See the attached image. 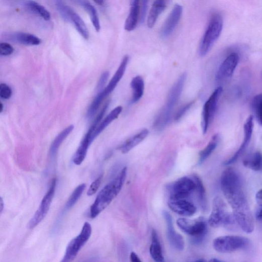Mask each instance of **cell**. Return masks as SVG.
Listing matches in <instances>:
<instances>
[{
  "label": "cell",
  "mask_w": 262,
  "mask_h": 262,
  "mask_svg": "<svg viewBox=\"0 0 262 262\" xmlns=\"http://www.w3.org/2000/svg\"><path fill=\"white\" fill-rule=\"evenodd\" d=\"M223 194L233 211L237 224L247 234L252 232L254 221L239 174L232 168L225 170L221 176Z\"/></svg>",
  "instance_id": "obj_1"
},
{
  "label": "cell",
  "mask_w": 262,
  "mask_h": 262,
  "mask_svg": "<svg viewBox=\"0 0 262 262\" xmlns=\"http://www.w3.org/2000/svg\"><path fill=\"white\" fill-rule=\"evenodd\" d=\"M127 168L125 167L119 176L106 186L99 193L91 208V217L94 219L109 206L118 196L125 182Z\"/></svg>",
  "instance_id": "obj_2"
},
{
  "label": "cell",
  "mask_w": 262,
  "mask_h": 262,
  "mask_svg": "<svg viewBox=\"0 0 262 262\" xmlns=\"http://www.w3.org/2000/svg\"><path fill=\"white\" fill-rule=\"evenodd\" d=\"M186 79L187 73H184L171 86L165 105L155 122V128L160 129L168 122L172 110L180 99Z\"/></svg>",
  "instance_id": "obj_3"
},
{
  "label": "cell",
  "mask_w": 262,
  "mask_h": 262,
  "mask_svg": "<svg viewBox=\"0 0 262 262\" xmlns=\"http://www.w3.org/2000/svg\"><path fill=\"white\" fill-rule=\"evenodd\" d=\"M223 27L222 16L219 14L213 15L200 41L198 50L200 56H205L211 50L222 33Z\"/></svg>",
  "instance_id": "obj_4"
},
{
  "label": "cell",
  "mask_w": 262,
  "mask_h": 262,
  "mask_svg": "<svg viewBox=\"0 0 262 262\" xmlns=\"http://www.w3.org/2000/svg\"><path fill=\"white\" fill-rule=\"evenodd\" d=\"M208 222L209 225L214 228L224 226L233 228L237 224L233 215L228 212L225 202L219 196L213 200V209Z\"/></svg>",
  "instance_id": "obj_5"
},
{
  "label": "cell",
  "mask_w": 262,
  "mask_h": 262,
  "mask_svg": "<svg viewBox=\"0 0 262 262\" xmlns=\"http://www.w3.org/2000/svg\"><path fill=\"white\" fill-rule=\"evenodd\" d=\"M178 226L186 234L193 238L196 243L201 242L208 231V224L205 219L199 218L195 220L180 218L177 221Z\"/></svg>",
  "instance_id": "obj_6"
},
{
  "label": "cell",
  "mask_w": 262,
  "mask_h": 262,
  "mask_svg": "<svg viewBox=\"0 0 262 262\" xmlns=\"http://www.w3.org/2000/svg\"><path fill=\"white\" fill-rule=\"evenodd\" d=\"M92 227L89 222H85L80 234L68 244L65 255L61 262H72L81 248L90 239Z\"/></svg>",
  "instance_id": "obj_7"
},
{
  "label": "cell",
  "mask_w": 262,
  "mask_h": 262,
  "mask_svg": "<svg viewBox=\"0 0 262 262\" xmlns=\"http://www.w3.org/2000/svg\"><path fill=\"white\" fill-rule=\"evenodd\" d=\"M249 240L239 236H226L214 240L213 245L217 252L227 253L245 248L248 246Z\"/></svg>",
  "instance_id": "obj_8"
},
{
  "label": "cell",
  "mask_w": 262,
  "mask_h": 262,
  "mask_svg": "<svg viewBox=\"0 0 262 262\" xmlns=\"http://www.w3.org/2000/svg\"><path fill=\"white\" fill-rule=\"evenodd\" d=\"M222 92V87H218L204 105L201 121V126L204 134L207 132L209 127L214 118Z\"/></svg>",
  "instance_id": "obj_9"
},
{
  "label": "cell",
  "mask_w": 262,
  "mask_h": 262,
  "mask_svg": "<svg viewBox=\"0 0 262 262\" xmlns=\"http://www.w3.org/2000/svg\"><path fill=\"white\" fill-rule=\"evenodd\" d=\"M56 185V179H53L50 188L42 199L40 206L34 217L28 224V227L33 229L38 225L46 216L54 195Z\"/></svg>",
  "instance_id": "obj_10"
},
{
  "label": "cell",
  "mask_w": 262,
  "mask_h": 262,
  "mask_svg": "<svg viewBox=\"0 0 262 262\" xmlns=\"http://www.w3.org/2000/svg\"><path fill=\"white\" fill-rule=\"evenodd\" d=\"M194 180L184 177L172 184L170 190V198L172 199H187L196 191Z\"/></svg>",
  "instance_id": "obj_11"
},
{
  "label": "cell",
  "mask_w": 262,
  "mask_h": 262,
  "mask_svg": "<svg viewBox=\"0 0 262 262\" xmlns=\"http://www.w3.org/2000/svg\"><path fill=\"white\" fill-rule=\"evenodd\" d=\"M240 61L236 52L231 53L220 65L216 75V80L220 82L228 80L234 74Z\"/></svg>",
  "instance_id": "obj_12"
},
{
  "label": "cell",
  "mask_w": 262,
  "mask_h": 262,
  "mask_svg": "<svg viewBox=\"0 0 262 262\" xmlns=\"http://www.w3.org/2000/svg\"><path fill=\"white\" fill-rule=\"evenodd\" d=\"M183 12V8L181 5H176L164 22L161 30L160 35L163 38L170 36L176 30Z\"/></svg>",
  "instance_id": "obj_13"
},
{
  "label": "cell",
  "mask_w": 262,
  "mask_h": 262,
  "mask_svg": "<svg viewBox=\"0 0 262 262\" xmlns=\"http://www.w3.org/2000/svg\"><path fill=\"white\" fill-rule=\"evenodd\" d=\"M166 224V236L170 245L179 251L184 249L185 243L183 236L177 232L173 227L172 219L167 212L163 213Z\"/></svg>",
  "instance_id": "obj_14"
},
{
  "label": "cell",
  "mask_w": 262,
  "mask_h": 262,
  "mask_svg": "<svg viewBox=\"0 0 262 262\" xmlns=\"http://www.w3.org/2000/svg\"><path fill=\"white\" fill-rule=\"evenodd\" d=\"M168 206L172 212L184 217L192 216L196 212L195 206L187 199H169Z\"/></svg>",
  "instance_id": "obj_15"
},
{
  "label": "cell",
  "mask_w": 262,
  "mask_h": 262,
  "mask_svg": "<svg viewBox=\"0 0 262 262\" xmlns=\"http://www.w3.org/2000/svg\"><path fill=\"white\" fill-rule=\"evenodd\" d=\"M253 128V116L250 115L246 121L244 125V139L240 148L234 155H233L230 159L225 162V165H228L234 163L244 152L250 142L252 134Z\"/></svg>",
  "instance_id": "obj_16"
},
{
  "label": "cell",
  "mask_w": 262,
  "mask_h": 262,
  "mask_svg": "<svg viewBox=\"0 0 262 262\" xmlns=\"http://www.w3.org/2000/svg\"><path fill=\"white\" fill-rule=\"evenodd\" d=\"M129 60V57L128 55H125L118 69L116 71L109 84L102 92L105 97H107L115 90L116 86H117L118 84L122 78L126 71Z\"/></svg>",
  "instance_id": "obj_17"
},
{
  "label": "cell",
  "mask_w": 262,
  "mask_h": 262,
  "mask_svg": "<svg viewBox=\"0 0 262 262\" xmlns=\"http://www.w3.org/2000/svg\"><path fill=\"white\" fill-rule=\"evenodd\" d=\"M140 2L132 1L130 14L125 24V30L131 32L136 27L140 18Z\"/></svg>",
  "instance_id": "obj_18"
},
{
  "label": "cell",
  "mask_w": 262,
  "mask_h": 262,
  "mask_svg": "<svg viewBox=\"0 0 262 262\" xmlns=\"http://www.w3.org/2000/svg\"><path fill=\"white\" fill-rule=\"evenodd\" d=\"M92 142V133L88 132L81 141L73 157V161L75 164L79 165L82 163L88 152L90 145Z\"/></svg>",
  "instance_id": "obj_19"
},
{
  "label": "cell",
  "mask_w": 262,
  "mask_h": 262,
  "mask_svg": "<svg viewBox=\"0 0 262 262\" xmlns=\"http://www.w3.org/2000/svg\"><path fill=\"white\" fill-rule=\"evenodd\" d=\"M149 131L147 129H144L139 133L127 139L120 148L123 154H126L132 149L137 146L149 135Z\"/></svg>",
  "instance_id": "obj_20"
},
{
  "label": "cell",
  "mask_w": 262,
  "mask_h": 262,
  "mask_svg": "<svg viewBox=\"0 0 262 262\" xmlns=\"http://www.w3.org/2000/svg\"><path fill=\"white\" fill-rule=\"evenodd\" d=\"M123 108L118 106L113 109L106 118L99 124L94 133L92 135V140L93 141L112 122L118 119L119 116L121 113Z\"/></svg>",
  "instance_id": "obj_21"
},
{
  "label": "cell",
  "mask_w": 262,
  "mask_h": 262,
  "mask_svg": "<svg viewBox=\"0 0 262 262\" xmlns=\"http://www.w3.org/2000/svg\"><path fill=\"white\" fill-rule=\"evenodd\" d=\"M168 2L166 1H155L154 2L147 20V25L149 28H153L155 25L159 16L166 9Z\"/></svg>",
  "instance_id": "obj_22"
},
{
  "label": "cell",
  "mask_w": 262,
  "mask_h": 262,
  "mask_svg": "<svg viewBox=\"0 0 262 262\" xmlns=\"http://www.w3.org/2000/svg\"><path fill=\"white\" fill-rule=\"evenodd\" d=\"M151 257L155 262H164L161 246L156 231H152V243L150 248Z\"/></svg>",
  "instance_id": "obj_23"
},
{
  "label": "cell",
  "mask_w": 262,
  "mask_h": 262,
  "mask_svg": "<svg viewBox=\"0 0 262 262\" xmlns=\"http://www.w3.org/2000/svg\"><path fill=\"white\" fill-rule=\"evenodd\" d=\"M11 38L13 41L24 45L36 46L41 42L37 36L28 33H17L11 35Z\"/></svg>",
  "instance_id": "obj_24"
},
{
  "label": "cell",
  "mask_w": 262,
  "mask_h": 262,
  "mask_svg": "<svg viewBox=\"0 0 262 262\" xmlns=\"http://www.w3.org/2000/svg\"><path fill=\"white\" fill-rule=\"evenodd\" d=\"M133 92L132 102L135 103L142 97L144 90V82L142 77L137 76L134 77L131 82Z\"/></svg>",
  "instance_id": "obj_25"
},
{
  "label": "cell",
  "mask_w": 262,
  "mask_h": 262,
  "mask_svg": "<svg viewBox=\"0 0 262 262\" xmlns=\"http://www.w3.org/2000/svg\"><path fill=\"white\" fill-rule=\"evenodd\" d=\"M73 129L74 126L71 125L62 131L56 137L50 148L49 153L51 156L53 157L55 155L61 144L73 131Z\"/></svg>",
  "instance_id": "obj_26"
},
{
  "label": "cell",
  "mask_w": 262,
  "mask_h": 262,
  "mask_svg": "<svg viewBox=\"0 0 262 262\" xmlns=\"http://www.w3.org/2000/svg\"><path fill=\"white\" fill-rule=\"evenodd\" d=\"M246 167L255 171L261 169V155L259 152H256L245 157L243 161Z\"/></svg>",
  "instance_id": "obj_27"
},
{
  "label": "cell",
  "mask_w": 262,
  "mask_h": 262,
  "mask_svg": "<svg viewBox=\"0 0 262 262\" xmlns=\"http://www.w3.org/2000/svg\"><path fill=\"white\" fill-rule=\"evenodd\" d=\"M219 137L218 134H216L213 136L206 148L200 152L198 162L199 164H201L204 161H206L215 151L217 147Z\"/></svg>",
  "instance_id": "obj_28"
},
{
  "label": "cell",
  "mask_w": 262,
  "mask_h": 262,
  "mask_svg": "<svg viewBox=\"0 0 262 262\" xmlns=\"http://www.w3.org/2000/svg\"><path fill=\"white\" fill-rule=\"evenodd\" d=\"M70 21L73 23L76 30L82 38L88 40L90 37L88 28L80 16L74 11L71 14Z\"/></svg>",
  "instance_id": "obj_29"
},
{
  "label": "cell",
  "mask_w": 262,
  "mask_h": 262,
  "mask_svg": "<svg viewBox=\"0 0 262 262\" xmlns=\"http://www.w3.org/2000/svg\"><path fill=\"white\" fill-rule=\"evenodd\" d=\"M79 4L90 14L92 23L97 32L101 30V25L99 15L96 8L88 2H78Z\"/></svg>",
  "instance_id": "obj_30"
},
{
  "label": "cell",
  "mask_w": 262,
  "mask_h": 262,
  "mask_svg": "<svg viewBox=\"0 0 262 262\" xmlns=\"http://www.w3.org/2000/svg\"><path fill=\"white\" fill-rule=\"evenodd\" d=\"M26 7L32 12L40 16L45 20H50L51 15L50 13L43 6L38 3L28 1L25 3Z\"/></svg>",
  "instance_id": "obj_31"
},
{
  "label": "cell",
  "mask_w": 262,
  "mask_h": 262,
  "mask_svg": "<svg viewBox=\"0 0 262 262\" xmlns=\"http://www.w3.org/2000/svg\"><path fill=\"white\" fill-rule=\"evenodd\" d=\"M105 98L102 92L98 94L87 111V117L92 119L95 116Z\"/></svg>",
  "instance_id": "obj_32"
},
{
  "label": "cell",
  "mask_w": 262,
  "mask_h": 262,
  "mask_svg": "<svg viewBox=\"0 0 262 262\" xmlns=\"http://www.w3.org/2000/svg\"><path fill=\"white\" fill-rule=\"evenodd\" d=\"M86 187L85 184H81L78 186L69 197L67 203L66 208L70 209L73 207L79 200Z\"/></svg>",
  "instance_id": "obj_33"
},
{
  "label": "cell",
  "mask_w": 262,
  "mask_h": 262,
  "mask_svg": "<svg viewBox=\"0 0 262 262\" xmlns=\"http://www.w3.org/2000/svg\"><path fill=\"white\" fill-rule=\"evenodd\" d=\"M56 9L63 20L67 22H71L70 16L73 12V10L69 7L66 6L61 1H56L55 2Z\"/></svg>",
  "instance_id": "obj_34"
},
{
  "label": "cell",
  "mask_w": 262,
  "mask_h": 262,
  "mask_svg": "<svg viewBox=\"0 0 262 262\" xmlns=\"http://www.w3.org/2000/svg\"><path fill=\"white\" fill-rule=\"evenodd\" d=\"M252 108L255 118L260 125H261V95H256L252 100Z\"/></svg>",
  "instance_id": "obj_35"
},
{
  "label": "cell",
  "mask_w": 262,
  "mask_h": 262,
  "mask_svg": "<svg viewBox=\"0 0 262 262\" xmlns=\"http://www.w3.org/2000/svg\"><path fill=\"white\" fill-rule=\"evenodd\" d=\"M193 180L196 183V191L198 194L200 204L203 208H206L205 190L200 179L197 176H194Z\"/></svg>",
  "instance_id": "obj_36"
},
{
  "label": "cell",
  "mask_w": 262,
  "mask_h": 262,
  "mask_svg": "<svg viewBox=\"0 0 262 262\" xmlns=\"http://www.w3.org/2000/svg\"><path fill=\"white\" fill-rule=\"evenodd\" d=\"M12 90L9 85L4 83L0 84V98L8 100L12 97Z\"/></svg>",
  "instance_id": "obj_37"
},
{
  "label": "cell",
  "mask_w": 262,
  "mask_h": 262,
  "mask_svg": "<svg viewBox=\"0 0 262 262\" xmlns=\"http://www.w3.org/2000/svg\"><path fill=\"white\" fill-rule=\"evenodd\" d=\"M14 48L7 43H0V55L8 56L14 53Z\"/></svg>",
  "instance_id": "obj_38"
},
{
  "label": "cell",
  "mask_w": 262,
  "mask_h": 262,
  "mask_svg": "<svg viewBox=\"0 0 262 262\" xmlns=\"http://www.w3.org/2000/svg\"><path fill=\"white\" fill-rule=\"evenodd\" d=\"M109 77L108 71L104 72L101 75L97 87V90L99 93L102 92L104 90V87Z\"/></svg>",
  "instance_id": "obj_39"
},
{
  "label": "cell",
  "mask_w": 262,
  "mask_h": 262,
  "mask_svg": "<svg viewBox=\"0 0 262 262\" xmlns=\"http://www.w3.org/2000/svg\"><path fill=\"white\" fill-rule=\"evenodd\" d=\"M103 176H100L91 185L87 195L89 196H93L96 193L101 184Z\"/></svg>",
  "instance_id": "obj_40"
},
{
  "label": "cell",
  "mask_w": 262,
  "mask_h": 262,
  "mask_svg": "<svg viewBox=\"0 0 262 262\" xmlns=\"http://www.w3.org/2000/svg\"><path fill=\"white\" fill-rule=\"evenodd\" d=\"M148 1H142L140 4V21L142 23L144 22L145 16H146L148 10Z\"/></svg>",
  "instance_id": "obj_41"
},
{
  "label": "cell",
  "mask_w": 262,
  "mask_h": 262,
  "mask_svg": "<svg viewBox=\"0 0 262 262\" xmlns=\"http://www.w3.org/2000/svg\"><path fill=\"white\" fill-rule=\"evenodd\" d=\"M193 103L194 102H192L183 106L176 115V120L180 119L182 117V116L186 113V112L188 110H189V109L191 107Z\"/></svg>",
  "instance_id": "obj_42"
},
{
  "label": "cell",
  "mask_w": 262,
  "mask_h": 262,
  "mask_svg": "<svg viewBox=\"0 0 262 262\" xmlns=\"http://www.w3.org/2000/svg\"><path fill=\"white\" fill-rule=\"evenodd\" d=\"M261 206H257L255 211V218L257 221L261 222Z\"/></svg>",
  "instance_id": "obj_43"
},
{
  "label": "cell",
  "mask_w": 262,
  "mask_h": 262,
  "mask_svg": "<svg viewBox=\"0 0 262 262\" xmlns=\"http://www.w3.org/2000/svg\"><path fill=\"white\" fill-rule=\"evenodd\" d=\"M257 206H262L261 190H260L255 196Z\"/></svg>",
  "instance_id": "obj_44"
},
{
  "label": "cell",
  "mask_w": 262,
  "mask_h": 262,
  "mask_svg": "<svg viewBox=\"0 0 262 262\" xmlns=\"http://www.w3.org/2000/svg\"><path fill=\"white\" fill-rule=\"evenodd\" d=\"M131 262H142L138 255L134 252H132L130 254Z\"/></svg>",
  "instance_id": "obj_45"
},
{
  "label": "cell",
  "mask_w": 262,
  "mask_h": 262,
  "mask_svg": "<svg viewBox=\"0 0 262 262\" xmlns=\"http://www.w3.org/2000/svg\"><path fill=\"white\" fill-rule=\"evenodd\" d=\"M4 202L2 197H0V213H1L4 209Z\"/></svg>",
  "instance_id": "obj_46"
},
{
  "label": "cell",
  "mask_w": 262,
  "mask_h": 262,
  "mask_svg": "<svg viewBox=\"0 0 262 262\" xmlns=\"http://www.w3.org/2000/svg\"><path fill=\"white\" fill-rule=\"evenodd\" d=\"M95 3L100 6H102L105 3L104 1H101V0H99V1H95Z\"/></svg>",
  "instance_id": "obj_47"
},
{
  "label": "cell",
  "mask_w": 262,
  "mask_h": 262,
  "mask_svg": "<svg viewBox=\"0 0 262 262\" xmlns=\"http://www.w3.org/2000/svg\"><path fill=\"white\" fill-rule=\"evenodd\" d=\"M4 108V106L3 104L2 103L1 101H0V113H2L3 111Z\"/></svg>",
  "instance_id": "obj_48"
},
{
  "label": "cell",
  "mask_w": 262,
  "mask_h": 262,
  "mask_svg": "<svg viewBox=\"0 0 262 262\" xmlns=\"http://www.w3.org/2000/svg\"><path fill=\"white\" fill-rule=\"evenodd\" d=\"M194 262H207L205 259L200 258L196 260Z\"/></svg>",
  "instance_id": "obj_49"
}]
</instances>
